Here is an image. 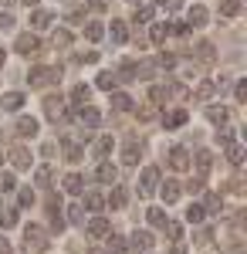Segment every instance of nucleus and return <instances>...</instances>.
Wrapping results in <instances>:
<instances>
[{"label":"nucleus","instance_id":"1","mask_svg":"<svg viewBox=\"0 0 247 254\" xmlns=\"http://www.w3.org/2000/svg\"><path fill=\"white\" fill-rule=\"evenodd\" d=\"M24 244H27V251L44 254L51 241H48V231H44V227H38V224H27V231H24Z\"/></svg>","mask_w":247,"mask_h":254},{"label":"nucleus","instance_id":"2","mask_svg":"<svg viewBox=\"0 0 247 254\" xmlns=\"http://www.w3.org/2000/svg\"><path fill=\"white\" fill-rule=\"evenodd\" d=\"M55 81H61V68H31L27 71V85L31 88H44V85H55Z\"/></svg>","mask_w":247,"mask_h":254},{"label":"nucleus","instance_id":"3","mask_svg":"<svg viewBox=\"0 0 247 254\" xmlns=\"http://www.w3.org/2000/svg\"><path fill=\"white\" fill-rule=\"evenodd\" d=\"M14 51H17V55H34V51H41V38L34 31H27V34H20V38L14 41Z\"/></svg>","mask_w":247,"mask_h":254},{"label":"nucleus","instance_id":"4","mask_svg":"<svg viewBox=\"0 0 247 254\" xmlns=\"http://www.w3.org/2000/svg\"><path fill=\"white\" fill-rule=\"evenodd\" d=\"M61 207H64L61 196H51V200H48V217H51V231H55V234L64 231V214H61Z\"/></svg>","mask_w":247,"mask_h":254},{"label":"nucleus","instance_id":"5","mask_svg":"<svg viewBox=\"0 0 247 254\" xmlns=\"http://www.w3.org/2000/svg\"><path fill=\"white\" fill-rule=\"evenodd\" d=\"M38 129H41V126H38V119H34V116H20L17 122H14V132H17L20 139H34V136H38Z\"/></svg>","mask_w":247,"mask_h":254},{"label":"nucleus","instance_id":"6","mask_svg":"<svg viewBox=\"0 0 247 254\" xmlns=\"http://www.w3.org/2000/svg\"><path fill=\"white\" fill-rule=\"evenodd\" d=\"M156 187H159V170H156V166H146V170H142V176H139V193L149 196Z\"/></svg>","mask_w":247,"mask_h":254},{"label":"nucleus","instance_id":"7","mask_svg":"<svg viewBox=\"0 0 247 254\" xmlns=\"http://www.w3.org/2000/svg\"><path fill=\"white\" fill-rule=\"evenodd\" d=\"M81 207L92 210V214H102L105 210V196L98 193V190H81Z\"/></svg>","mask_w":247,"mask_h":254},{"label":"nucleus","instance_id":"8","mask_svg":"<svg viewBox=\"0 0 247 254\" xmlns=\"http://www.w3.org/2000/svg\"><path fill=\"white\" fill-rule=\"evenodd\" d=\"M112 149H115V139L112 136H98L95 142H92V156H95V159H109V156H112Z\"/></svg>","mask_w":247,"mask_h":254},{"label":"nucleus","instance_id":"9","mask_svg":"<svg viewBox=\"0 0 247 254\" xmlns=\"http://www.w3.org/2000/svg\"><path fill=\"white\" fill-rule=\"evenodd\" d=\"M78 122H81V129H95L98 122H102V116L92 105H78Z\"/></svg>","mask_w":247,"mask_h":254},{"label":"nucleus","instance_id":"10","mask_svg":"<svg viewBox=\"0 0 247 254\" xmlns=\"http://www.w3.org/2000/svg\"><path fill=\"white\" fill-rule=\"evenodd\" d=\"M142 156V142H135V139H125V149H122V163L125 166H135Z\"/></svg>","mask_w":247,"mask_h":254},{"label":"nucleus","instance_id":"11","mask_svg":"<svg viewBox=\"0 0 247 254\" xmlns=\"http://www.w3.org/2000/svg\"><path fill=\"white\" fill-rule=\"evenodd\" d=\"M10 163H14V170H31L34 156H31V149L17 146V149H10Z\"/></svg>","mask_w":247,"mask_h":254},{"label":"nucleus","instance_id":"12","mask_svg":"<svg viewBox=\"0 0 247 254\" xmlns=\"http://www.w3.org/2000/svg\"><path fill=\"white\" fill-rule=\"evenodd\" d=\"M170 166L173 170H190V153L183 146H173L170 149Z\"/></svg>","mask_w":247,"mask_h":254},{"label":"nucleus","instance_id":"13","mask_svg":"<svg viewBox=\"0 0 247 254\" xmlns=\"http://www.w3.org/2000/svg\"><path fill=\"white\" fill-rule=\"evenodd\" d=\"M163 126H166V129L186 126V109H170V112H163Z\"/></svg>","mask_w":247,"mask_h":254},{"label":"nucleus","instance_id":"14","mask_svg":"<svg viewBox=\"0 0 247 254\" xmlns=\"http://www.w3.org/2000/svg\"><path fill=\"white\" fill-rule=\"evenodd\" d=\"M95 176H98V183H109V187H112V183H119V170H115L112 163H105V159L98 163Z\"/></svg>","mask_w":247,"mask_h":254},{"label":"nucleus","instance_id":"15","mask_svg":"<svg viewBox=\"0 0 247 254\" xmlns=\"http://www.w3.org/2000/svg\"><path fill=\"white\" fill-rule=\"evenodd\" d=\"M125 200H129V193H125V187H119V183H112V193H109V200H105V207H112V210H122V207H125Z\"/></svg>","mask_w":247,"mask_h":254},{"label":"nucleus","instance_id":"16","mask_svg":"<svg viewBox=\"0 0 247 254\" xmlns=\"http://www.w3.org/2000/svg\"><path fill=\"white\" fill-rule=\"evenodd\" d=\"M44 112H48V119H61L64 116V98L61 95H48L44 98Z\"/></svg>","mask_w":247,"mask_h":254},{"label":"nucleus","instance_id":"17","mask_svg":"<svg viewBox=\"0 0 247 254\" xmlns=\"http://www.w3.org/2000/svg\"><path fill=\"white\" fill-rule=\"evenodd\" d=\"M85 234L92 237V241H102V237H109V220H105V217H95V220L88 224V231H85Z\"/></svg>","mask_w":247,"mask_h":254},{"label":"nucleus","instance_id":"18","mask_svg":"<svg viewBox=\"0 0 247 254\" xmlns=\"http://www.w3.org/2000/svg\"><path fill=\"white\" fill-rule=\"evenodd\" d=\"M149 248H152V234H146V231H135V234H132V248H129V254L149 251Z\"/></svg>","mask_w":247,"mask_h":254},{"label":"nucleus","instance_id":"19","mask_svg":"<svg viewBox=\"0 0 247 254\" xmlns=\"http://www.w3.org/2000/svg\"><path fill=\"white\" fill-rule=\"evenodd\" d=\"M109 38H112V44H125V41H129V27H125L122 20H112V24H109Z\"/></svg>","mask_w":247,"mask_h":254},{"label":"nucleus","instance_id":"20","mask_svg":"<svg viewBox=\"0 0 247 254\" xmlns=\"http://www.w3.org/2000/svg\"><path fill=\"white\" fill-rule=\"evenodd\" d=\"M88 95H92V88H88L85 81H78L75 88H71V95H68V102H71V105H88Z\"/></svg>","mask_w":247,"mask_h":254},{"label":"nucleus","instance_id":"21","mask_svg":"<svg viewBox=\"0 0 247 254\" xmlns=\"http://www.w3.org/2000/svg\"><path fill=\"white\" fill-rule=\"evenodd\" d=\"M0 109H7V112H20V109H24V95H20V92H7V95L0 98Z\"/></svg>","mask_w":247,"mask_h":254},{"label":"nucleus","instance_id":"22","mask_svg":"<svg viewBox=\"0 0 247 254\" xmlns=\"http://www.w3.org/2000/svg\"><path fill=\"white\" fill-rule=\"evenodd\" d=\"M207 20H210L207 7H200V3H196V7H190V14H186V24H190V27H203Z\"/></svg>","mask_w":247,"mask_h":254},{"label":"nucleus","instance_id":"23","mask_svg":"<svg viewBox=\"0 0 247 254\" xmlns=\"http://www.w3.org/2000/svg\"><path fill=\"white\" fill-rule=\"evenodd\" d=\"M230 119V112L224 109V105H207V122H213V126H224Z\"/></svg>","mask_w":247,"mask_h":254},{"label":"nucleus","instance_id":"24","mask_svg":"<svg viewBox=\"0 0 247 254\" xmlns=\"http://www.w3.org/2000/svg\"><path fill=\"white\" fill-rule=\"evenodd\" d=\"M61 149H64V159H68V163H78V159L85 156V149H81L78 142H71V139H64V142H61Z\"/></svg>","mask_w":247,"mask_h":254},{"label":"nucleus","instance_id":"25","mask_svg":"<svg viewBox=\"0 0 247 254\" xmlns=\"http://www.w3.org/2000/svg\"><path fill=\"white\" fill-rule=\"evenodd\" d=\"M31 27H34V31H44V27H51V10H34V14H31Z\"/></svg>","mask_w":247,"mask_h":254},{"label":"nucleus","instance_id":"26","mask_svg":"<svg viewBox=\"0 0 247 254\" xmlns=\"http://www.w3.org/2000/svg\"><path fill=\"white\" fill-rule=\"evenodd\" d=\"M193 163H196V170H200V176H203L210 170V163H213L210 149H196V153H193Z\"/></svg>","mask_w":247,"mask_h":254},{"label":"nucleus","instance_id":"27","mask_svg":"<svg viewBox=\"0 0 247 254\" xmlns=\"http://www.w3.org/2000/svg\"><path fill=\"white\" fill-rule=\"evenodd\" d=\"M64 190H68V193H81V190H85V176L68 173L64 176Z\"/></svg>","mask_w":247,"mask_h":254},{"label":"nucleus","instance_id":"28","mask_svg":"<svg viewBox=\"0 0 247 254\" xmlns=\"http://www.w3.org/2000/svg\"><path fill=\"white\" fill-rule=\"evenodd\" d=\"M112 109L129 112V109H132V95H125V92H112Z\"/></svg>","mask_w":247,"mask_h":254},{"label":"nucleus","instance_id":"29","mask_svg":"<svg viewBox=\"0 0 247 254\" xmlns=\"http://www.w3.org/2000/svg\"><path fill=\"white\" fill-rule=\"evenodd\" d=\"M163 200H166V203H176V200H180V183H176V180H166V183H163Z\"/></svg>","mask_w":247,"mask_h":254},{"label":"nucleus","instance_id":"30","mask_svg":"<svg viewBox=\"0 0 247 254\" xmlns=\"http://www.w3.org/2000/svg\"><path fill=\"white\" fill-rule=\"evenodd\" d=\"M244 0H220V17H237Z\"/></svg>","mask_w":247,"mask_h":254},{"label":"nucleus","instance_id":"31","mask_svg":"<svg viewBox=\"0 0 247 254\" xmlns=\"http://www.w3.org/2000/svg\"><path fill=\"white\" fill-rule=\"evenodd\" d=\"M34 183H38V190H48V187H51V166H38Z\"/></svg>","mask_w":247,"mask_h":254},{"label":"nucleus","instance_id":"32","mask_svg":"<svg viewBox=\"0 0 247 254\" xmlns=\"http://www.w3.org/2000/svg\"><path fill=\"white\" fill-rule=\"evenodd\" d=\"M17 224V210L14 207H0V227L7 231V227H14Z\"/></svg>","mask_w":247,"mask_h":254},{"label":"nucleus","instance_id":"33","mask_svg":"<svg viewBox=\"0 0 247 254\" xmlns=\"http://www.w3.org/2000/svg\"><path fill=\"white\" fill-rule=\"evenodd\" d=\"M109 254H129V244H125V237H119V234L109 237Z\"/></svg>","mask_w":247,"mask_h":254},{"label":"nucleus","instance_id":"34","mask_svg":"<svg viewBox=\"0 0 247 254\" xmlns=\"http://www.w3.org/2000/svg\"><path fill=\"white\" fill-rule=\"evenodd\" d=\"M227 159L234 166H241L244 163V146H237V142H227Z\"/></svg>","mask_w":247,"mask_h":254},{"label":"nucleus","instance_id":"35","mask_svg":"<svg viewBox=\"0 0 247 254\" xmlns=\"http://www.w3.org/2000/svg\"><path fill=\"white\" fill-rule=\"evenodd\" d=\"M207 214H220V193H207L203 196V203H200Z\"/></svg>","mask_w":247,"mask_h":254},{"label":"nucleus","instance_id":"36","mask_svg":"<svg viewBox=\"0 0 247 254\" xmlns=\"http://www.w3.org/2000/svg\"><path fill=\"white\" fill-rule=\"evenodd\" d=\"M68 220L75 224V227H85V207L75 203V207H68Z\"/></svg>","mask_w":247,"mask_h":254},{"label":"nucleus","instance_id":"37","mask_svg":"<svg viewBox=\"0 0 247 254\" xmlns=\"http://www.w3.org/2000/svg\"><path fill=\"white\" fill-rule=\"evenodd\" d=\"M166 34H170V24H152V31H149L152 44H163V41H166Z\"/></svg>","mask_w":247,"mask_h":254},{"label":"nucleus","instance_id":"38","mask_svg":"<svg viewBox=\"0 0 247 254\" xmlns=\"http://www.w3.org/2000/svg\"><path fill=\"white\" fill-rule=\"evenodd\" d=\"M102 34H105V27H102V24H95V20H92V24H85V38L92 41V44L102 41Z\"/></svg>","mask_w":247,"mask_h":254},{"label":"nucleus","instance_id":"39","mask_svg":"<svg viewBox=\"0 0 247 254\" xmlns=\"http://www.w3.org/2000/svg\"><path fill=\"white\" fill-rule=\"evenodd\" d=\"M166 95H170V92H166V85H152V88H149V102H152V105H163Z\"/></svg>","mask_w":247,"mask_h":254},{"label":"nucleus","instance_id":"40","mask_svg":"<svg viewBox=\"0 0 247 254\" xmlns=\"http://www.w3.org/2000/svg\"><path fill=\"white\" fill-rule=\"evenodd\" d=\"M14 190H17L14 173H0V193H14Z\"/></svg>","mask_w":247,"mask_h":254},{"label":"nucleus","instance_id":"41","mask_svg":"<svg viewBox=\"0 0 247 254\" xmlns=\"http://www.w3.org/2000/svg\"><path fill=\"white\" fill-rule=\"evenodd\" d=\"M115 71H102V75H98V88H105V92H112L115 88Z\"/></svg>","mask_w":247,"mask_h":254},{"label":"nucleus","instance_id":"42","mask_svg":"<svg viewBox=\"0 0 247 254\" xmlns=\"http://www.w3.org/2000/svg\"><path fill=\"white\" fill-rule=\"evenodd\" d=\"M203 217H207V210H203L200 203H193V207H186V220H190V224H200Z\"/></svg>","mask_w":247,"mask_h":254},{"label":"nucleus","instance_id":"43","mask_svg":"<svg viewBox=\"0 0 247 254\" xmlns=\"http://www.w3.org/2000/svg\"><path fill=\"white\" fill-rule=\"evenodd\" d=\"M55 44L58 48H68V44H71V31H68V27H58L55 31Z\"/></svg>","mask_w":247,"mask_h":254},{"label":"nucleus","instance_id":"44","mask_svg":"<svg viewBox=\"0 0 247 254\" xmlns=\"http://www.w3.org/2000/svg\"><path fill=\"white\" fill-rule=\"evenodd\" d=\"M17 203H20V207H34V190H31V187L17 190Z\"/></svg>","mask_w":247,"mask_h":254},{"label":"nucleus","instance_id":"45","mask_svg":"<svg viewBox=\"0 0 247 254\" xmlns=\"http://www.w3.org/2000/svg\"><path fill=\"white\" fill-rule=\"evenodd\" d=\"M149 224L152 227H163V224H166V210H163V207H152L149 210Z\"/></svg>","mask_w":247,"mask_h":254},{"label":"nucleus","instance_id":"46","mask_svg":"<svg viewBox=\"0 0 247 254\" xmlns=\"http://www.w3.org/2000/svg\"><path fill=\"white\" fill-rule=\"evenodd\" d=\"M213 88H217L213 81H203V85L196 88V98H200V102H210V95H213Z\"/></svg>","mask_w":247,"mask_h":254},{"label":"nucleus","instance_id":"47","mask_svg":"<svg viewBox=\"0 0 247 254\" xmlns=\"http://www.w3.org/2000/svg\"><path fill=\"white\" fill-rule=\"evenodd\" d=\"M163 227H166V237H170V241H180V237H183V227H180V224H173V220H166Z\"/></svg>","mask_w":247,"mask_h":254},{"label":"nucleus","instance_id":"48","mask_svg":"<svg viewBox=\"0 0 247 254\" xmlns=\"http://www.w3.org/2000/svg\"><path fill=\"white\" fill-rule=\"evenodd\" d=\"M196 55H200V58H213V48H210V41H196Z\"/></svg>","mask_w":247,"mask_h":254},{"label":"nucleus","instance_id":"49","mask_svg":"<svg viewBox=\"0 0 247 254\" xmlns=\"http://www.w3.org/2000/svg\"><path fill=\"white\" fill-rule=\"evenodd\" d=\"M152 20V7H142V10H135V24H149Z\"/></svg>","mask_w":247,"mask_h":254},{"label":"nucleus","instance_id":"50","mask_svg":"<svg viewBox=\"0 0 247 254\" xmlns=\"http://www.w3.org/2000/svg\"><path fill=\"white\" fill-rule=\"evenodd\" d=\"M10 27H14V14L0 10V31H10Z\"/></svg>","mask_w":247,"mask_h":254},{"label":"nucleus","instance_id":"51","mask_svg":"<svg viewBox=\"0 0 247 254\" xmlns=\"http://www.w3.org/2000/svg\"><path fill=\"white\" fill-rule=\"evenodd\" d=\"M156 64L170 71V68H176V58H173V55H159V61H156Z\"/></svg>","mask_w":247,"mask_h":254},{"label":"nucleus","instance_id":"52","mask_svg":"<svg viewBox=\"0 0 247 254\" xmlns=\"http://www.w3.org/2000/svg\"><path fill=\"white\" fill-rule=\"evenodd\" d=\"M247 85H244V81H237V85H234V98H237V102H247Z\"/></svg>","mask_w":247,"mask_h":254},{"label":"nucleus","instance_id":"53","mask_svg":"<svg viewBox=\"0 0 247 254\" xmlns=\"http://www.w3.org/2000/svg\"><path fill=\"white\" fill-rule=\"evenodd\" d=\"M81 20H85V10H81V7H75V10L68 14V24H81Z\"/></svg>","mask_w":247,"mask_h":254},{"label":"nucleus","instance_id":"54","mask_svg":"<svg viewBox=\"0 0 247 254\" xmlns=\"http://www.w3.org/2000/svg\"><path fill=\"white\" fill-rule=\"evenodd\" d=\"M217 139L227 146V142H234V132H230V129H220V132H217Z\"/></svg>","mask_w":247,"mask_h":254},{"label":"nucleus","instance_id":"55","mask_svg":"<svg viewBox=\"0 0 247 254\" xmlns=\"http://www.w3.org/2000/svg\"><path fill=\"white\" fill-rule=\"evenodd\" d=\"M105 3L109 0H85V7H92V10H105Z\"/></svg>","mask_w":247,"mask_h":254},{"label":"nucleus","instance_id":"56","mask_svg":"<svg viewBox=\"0 0 247 254\" xmlns=\"http://www.w3.org/2000/svg\"><path fill=\"white\" fill-rule=\"evenodd\" d=\"M190 190H193V193H200V190H203V176H196V180H190Z\"/></svg>","mask_w":247,"mask_h":254},{"label":"nucleus","instance_id":"57","mask_svg":"<svg viewBox=\"0 0 247 254\" xmlns=\"http://www.w3.org/2000/svg\"><path fill=\"white\" fill-rule=\"evenodd\" d=\"M163 7H166V10H180V7H183V0H163Z\"/></svg>","mask_w":247,"mask_h":254},{"label":"nucleus","instance_id":"58","mask_svg":"<svg viewBox=\"0 0 247 254\" xmlns=\"http://www.w3.org/2000/svg\"><path fill=\"white\" fill-rule=\"evenodd\" d=\"M0 254H10V241H7L3 234H0Z\"/></svg>","mask_w":247,"mask_h":254},{"label":"nucleus","instance_id":"59","mask_svg":"<svg viewBox=\"0 0 247 254\" xmlns=\"http://www.w3.org/2000/svg\"><path fill=\"white\" fill-rule=\"evenodd\" d=\"M170 254H186V248H183V244H173V251Z\"/></svg>","mask_w":247,"mask_h":254},{"label":"nucleus","instance_id":"60","mask_svg":"<svg viewBox=\"0 0 247 254\" xmlns=\"http://www.w3.org/2000/svg\"><path fill=\"white\" fill-rule=\"evenodd\" d=\"M0 3H3V7H14V3H17V0H0Z\"/></svg>","mask_w":247,"mask_h":254},{"label":"nucleus","instance_id":"61","mask_svg":"<svg viewBox=\"0 0 247 254\" xmlns=\"http://www.w3.org/2000/svg\"><path fill=\"white\" fill-rule=\"evenodd\" d=\"M24 3H27V7H38V0H24Z\"/></svg>","mask_w":247,"mask_h":254},{"label":"nucleus","instance_id":"62","mask_svg":"<svg viewBox=\"0 0 247 254\" xmlns=\"http://www.w3.org/2000/svg\"><path fill=\"white\" fill-rule=\"evenodd\" d=\"M88 254H105V251H98V248H95V251H88Z\"/></svg>","mask_w":247,"mask_h":254},{"label":"nucleus","instance_id":"63","mask_svg":"<svg viewBox=\"0 0 247 254\" xmlns=\"http://www.w3.org/2000/svg\"><path fill=\"white\" fill-rule=\"evenodd\" d=\"M0 163H3V153H0Z\"/></svg>","mask_w":247,"mask_h":254}]
</instances>
